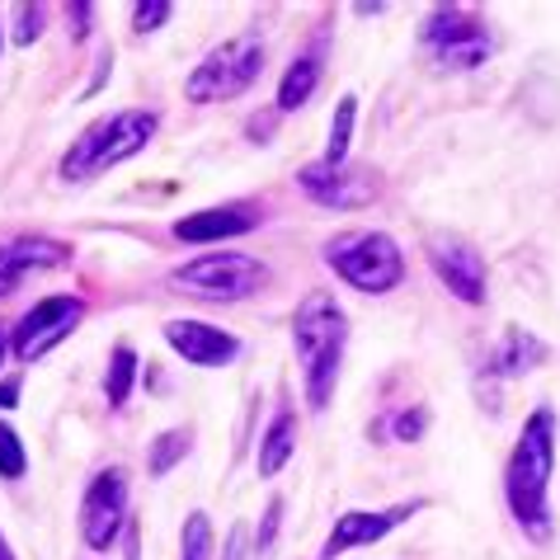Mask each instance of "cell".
Listing matches in <instances>:
<instances>
[{
  "instance_id": "9c48e42d",
  "label": "cell",
  "mask_w": 560,
  "mask_h": 560,
  "mask_svg": "<svg viewBox=\"0 0 560 560\" xmlns=\"http://www.w3.org/2000/svg\"><path fill=\"white\" fill-rule=\"evenodd\" d=\"M122 527H128V471L104 466L81 500V541L90 551H108Z\"/></svg>"
},
{
  "instance_id": "cb8c5ba5",
  "label": "cell",
  "mask_w": 560,
  "mask_h": 560,
  "mask_svg": "<svg viewBox=\"0 0 560 560\" xmlns=\"http://www.w3.org/2000/svg\"><path fill=\"white\" fill-rule=\"evenodd\" d=\"M170 20H175V0H137L132 5V34L137 38L155 34V28L170 24Z\"/></svg>"
},
{
  "instance_id": "7a4b0ae2",
  "label": "cell",
  "mask_w": 560,
  "mask_h": 560,
  "mask_svg": "<svg viewBox=\"0 0 560 560\" xmlns=\"http://www.w3.org/2000/svg\"><path fill=\"white\" fill-rule=\"evenodd\" d=\"M345 345H349V316L335 302V292H306L292 316V349L302 363V386H306V406L325 410L335 400V382L345 368Z\"/></svg>"
},
{
  "instance_id": "3957f363",
  "label": "cell",
  "mask_w": 560,
  "mask_h": 560,
  "mask_svg": "<svg viewBox=\"0 0 560 560\" xmlns=\"http://www.w3.org/2000/svg\"><path fill=\"white\" fill-rule=\"evenodd\" d=\"M155 128H161V114H155V108H118V114H104L67 147L57 175L67 184L100 179L104 170H114L122 161H132L137 151H147Z\"/></svg>"
},
{
  "instance_id": "484cf974",
  "label": "cell",
  "mask_w": 560,
  "mask_h": 560,
  "mask_svg": "<svg viewBox=\"0 0 560 560\" xmlns=\"http://www.w3.org/2000/svg\"><path fill=\"white\" fill-rule=\"evenodd\" d=\"M278 523H283V500H269V509H264V518L255 527V537H250V556L264 560L273 551V541H278Z\"/></svg>"
},
{
  "instance_id": "52a82bcc",
  "label": "cell",
  "mask_w": 560,
  "mask_h": 560,
  "mask_svg": "<svg viewBox=\"0 0 560 560\" xmlns=\"http://www.w3.org/2000/svg\"><path fill=\"white\" fill-rule=\"evenodd\" d=\"M419 43L439 71H476L494 57V34L476 10L466 5H433L419 24Z\"/></svg>"
},
{
  "instance_id": "83f0119b",
  "label": "cell",
  "mask_w": 560,
  "mask_h": 560,
  "mask_svg": "<svg viewBox=\"0 0 560 560\" xmlns=\"http://www.w3.org/2000/svg\"><path fill=\"white\" fill-rule=\"evenodd\" d=\"M67 20H71V34L85 38L90 24H95V5H90V0H75V5H67Z\"/></svg>"
},
{
  "instance_id": "6da1fadb",
  "label": "cell",
  "mask_w": 560,
  "mask_h": 560,
  "mask_svg": "<svg viewBox=\"0 0 560 560\" xmlns=\"http://www.w3.org/2000/svg\"><path fill=\"white\" fill-rule=\"evenodd\" d=\"M551 476H556V410L551 406H537L533 415L523 419V433L509 453L504 466V500L513 523L523 527L527 541H551L556 523H551V504H547V490H551Z\"/></svg>"
},
{
  "instance_id": "4dcf8cb0",
  "label": "cell",
  "mask_w": 560,
  "mask_h": 560,
  "mask_svg": "<svg viewBox=\"0 0 560 560\" xmlns=\"http://www.w3.org/2000/svg\"><path fill=\"white\" fill-rule=\"evenodd\" d=\"M5 358H10V335L0 330V368H5Z\"/></svg>"
},
{
  "instance_id": "4fadbf2b",
  "label": "cell",
  "mask_w": 560,
  "mask_h": 560,
  "mask_svg": "<svg viewBox=\"0 0 560 560\" xmlns=\"http://www.w3.org/2000/svg\"><path fill=\"white\" fill-rule=\"evenodd\" d=\"M547 363V339H537L533 330H523V325H509L500 335V345L486 353V368H480V392H494L500 382H513V377H527L533 368Z\"/></svg>"
},
{
  "instance_id": "7c38bea8",
  "label": "cell",
  "mask_w": 560,
  "mask_h": 560,
  "mask_svg": "<svg viewBox=\"0 0 560 560\" xmlns=\"http://www.w3.org/2000/svg\"><path fill=\"white\" fill-rule=\"evenodd\" d=\"M165 345L194 368H231L241 358V335L208 320H165Z\"/></svg>"
},
{
  "instance_id": "8fae6325",
  "label": "cell",
  "mask_w": 560,
  "mask_h": 560,
  "mask_svg": "<svg viewBox=\"0 0 560 560\" xmlns=\"http://www.w3.org/2000/svg\"><path fill=\"white\" fill-rule=\"evenodd\" d=\"M419 509H424V500H406L396 509H349V513H339L330 537H325V547H320V560H339V556H349L358 547H377L382 537H392L396 527Z\"/></svg>"
},
{
  "instance_id": "1f68e13d",
  "label": "cell",
  "mask_w": 560,
  "mask_h": 560,
  "mask_svg": "<svg viewBox=\"0 0 560 560\" xmlns=\"http://www.w3.org/2000/svg\"><path fill=\"white\" fill-rule=\"evenodd\" d=\"M0 560H20V556H14V551H10V541H5V533H0Z\"/></svg>"
},
{
  "instance_id": "9a60e30c",
  "label": "cell",
  "mask_w": 560,
  "mask_h": 560,
  "mask_svg": "<svg viewBox=\"0 0 560 560\" xmlns=\"http://www.w3.org/2000/svg\"><path fill=\"white\" fill-rule=\"evenodd\" d=\"M259 226V208L255 203H217L194 217H179L175 222V241L184 245H222L231 236H245V231Z\"/></svg>"
},
{
  "instance_id": "277c9868",
  "label": "cell",
  "mask_w": 560,
  "mask_h": 560,
  "mask_svg": "<svg viewBox=\"0 0 560 560\" xmlns=\"http://www.w3.org/2000/svg\"><path fill=\"white\" fill-rule=\"evenodd\" d=\"M320 259L353 292H368V298H382V292L406 283V255L386 231H339L320 245Z\"/></svg>"
},
{
  "instance_id": "30bf717a",
  "label": "cell",
  "mask_w": 560,
  "mask_h": 560,
  "mask_svg": "<svg viewBox=\"0 0 560 560\" xmlns=\"http://www.w3.org/2000/svg\"><path fill=\"white\" fill-rule=\"evenodd\" d=\"M424 255H429V269L439 273V283L453 292L457 302L466 306H486L490 298V283H486V255L476 250L466 236H429L424 241Z\"/></svg>"
},
{
  "instance_id": "ffe728a7",
  "label": "cell",
  "mask_w": 560,
  "mask_h": 560,
  "mask_svg": "<svg viewBox=\"0 0 560 560\" xmlns=\"http://www.w3.org/2000/svg\"><path fill=\"white\" fill-rule=\"evenodd\" d=\"M132 386H137V349L132 345H114V353H108V372H104V400H108V410L128 406Z\"/></svg>"
},
{
  "instance_id": "ac0fdd59",
  "label": "cell",
  "mask_w": 560,
  "mask_h": 560,
  "mask_svg": "<svg viewBox=\"0 0 560 560\" xmlns=\"http://www.w3.org/2000/svg\"><path fill=\"white\" fill-rule=\"evenodd\" d=\"M292 447H298V410L283 400L278 415H273V424H269V433H264V443H259V462H255L259 480H273L278 471H283Z\"/></svg>"
},
{
  "instance_id": "ba28073f",
  "label": "cell",
  "mask_w": 560,
  "mask_h": 560,
  "mask_svg": "<svg viewBox=\"0 0 560 560\" xmlns=\"http://www.w3.org/2000/svg\"><path fill=\"white\" fill-rule=\"evenodd\" d=\"M81 320H85V302H81V298H71V292L43 298L20 325H14L10 353L20 358V363H43V358H48V353H52Z\"/></svg>"
},
{
  "instance_id": "f1b7e54d",
  "label": "cell",
  "mask_w": 560,
  "mask_h": 560,
  "mask_svg": "<svg viewBox=\"0 0 560 560\" xmlns=\"http://www.w3.org/2000/svg\"><path fill=\"white\" fill-rule=\"evenodd\" d=\"M245 556H250V533H245V523H236L226 537V560H245Z\"/></svg>"
},
{
  "instance_id": "8992f818",
  "label": "cell",
  "mask_w": 560,
  "mask_h": 560,
  "mask_svg": "<svg viewBox=\"0 0 560 560\" xmlns=\"http://www.w3.org/2000/svg\"><path fill=\"white\" fill-rule=\"evenodd\" d=\"M264 264L245 250H208L189 264H179L170 273V288L184 292L194 302H212V306H226V302H245L264 288Z\"/></svg>"
},
{
  "instance_id": "603a6c76",
  "label": "cell",
  "mask_w": 560,
  "mask_h": 560,
  "mask_svg": "<svg viewBox=\"0 0 560 560\" xmlns=\"http://www.w3.org/2000/svg\"><path fill=\"white\" fill-rule=\"evenodd\" d=\"M28 471V453H24V439L14 433V424L0 419V476L5 480H20Z\"/></svg>"
},
{
  "instance_id": "d6986e66",
  "label": "cell",
  "mask_w": 560,
  "mask_h": 560,
  "mask_svg": "<svg viewBox=\"0 0 560 560\" xmlns=\"http://www.w3.org/2000/svg\"><path fill=\"white\" fill-rule=\"evenodd\" d=\"M189 453H194V429L189 424L165 429V433H155V439L147 443V471L151 476H170Z\"/></svg>"
},
{
  "instance_id": "2e32d148",
  "label": "cell",
  "mask_w": 560,
  "mask_h": 560,
  "mask_svg": "<svg viewBox=\"0 0 560 560\" xmlns=\"http://www.w3.org/2000/svg\"><path fill=\"white\" fill-rule=\"evenodd\" d=\"M298 184H302V194L311 198V203H320V208H363L372 198L368 175H358V170H349V165L335 170V165L316 161V165L298 170Z\"/></svg>"
},
{
  "instance_id": "44dd1931",
  "label": "cell",
  "mask_w": 560,
  "mask_h": 560,
  "mask_svg": "<svg viewBox=\"0 0 560 560\" xmlns=\"http://www.w3.org/2000/svg\"><path fill=\"white\" fill-rule=\"evenodd\" d=\"M353 118H358V95H345L330 118V137H325V165H349V142H353Z\"/></svg>"
},
{
  "instance_id": "4316f807",
  "label": "cell",
  "mask_w": 560,
  "mask_h": 560,
  "mask_svg": "<svg viewBox=\"0 0 560 560\" xmlns=\"http://www.w3.org/2000/svg\"><path fill=\"white\" fill-rule=\"evenodd\" d=\"M424 429H429V410L424 406H415V410H400L396 415V439L400 443H419V439H424Z\"/></svg>"
},
{
  "instance_id": "7402d4cb",
  "label": "cell",
  "mask_w": 560,
  "mask_h": 560,
  "mask_svg": "<svg viewBox=\"0 0 560 560\" xmlns=\"http://www.w3.org/2000/svg\"><path fill=\"white\" fill-rule=\"evenodd\" d=\"M212 518L208 513H189L184 518V533H179V560H212Z\"/></svg>"
},
{
  "instance_id": "e0dca14e",
  "label": "cell",
  "mask_w": 560,
  "mask_h": 560,
  "mask_svg": "<svg viewBox=\"0 0 560 560\" xmlns=\"http://www.w3.org/2000/svg\"><path fill=\"white\" fill-rule=\"evenodd\" d=\"M320 71H325V52H320V43H311V48L283 71V81H278V114H298V108H306L311 95H316V85H320Z\"/></svg>"
},
{
  "instance_id": "f546056e",
  "label": "cell",
  "mask_w": 560,
  "mask_h": 560,
  "mask_svg": "<svg viewBox=\"0 0 560 560\" xmlns=\"http://www.w3.org/2000/svg\"><path fill=\"white\" fill-rule=\"evenodd\" d=\"M14 400H20V377H5L0 382V410H10Z\"/></svg>"
},
{
  "instance_id": "5b68a950",
  "label": "cell",
  "mask_w": 560,
  "mask_h": 560,
  "mask_svg": "<svg viewBox=\"0 0 560 560\" xmlns=\"http://www.w3.org/2000/svg\"><path fill=\"white\" fill-rule=\"evenodd\" d=\"M264 61H269V48H264L259 34L226 38L222 48H212L189 71V81H184V100L189 104H226V100H236L259 81Z\"/></svg>"
},
{
  "instance_id": "d4e9b609",
  "label": "cell",
  "mask_w": 560,
  "mask_h": 560,
  "mask_svg": "<svg viewBox=\"0 0 560 560\" xmlns=\"http://www.w3.org/2000/svg\"><path fill=\"white\" fill-rule=\"evenodd\" d=\"M48 28V5H14V48H34Z\"/></svg>"
},
{
  "instance_id": "d6a6232c",
  "label": "cell",
  "mask_w": 560,
  "mask_h": 560,
  "mask_svg": "<svg viewBox=\"0 0 560 560\" xmlns=\"http://www.w3.org/2000/svg\"><path fill=\"white\" fill-rule=\"evenodd\" d=\"M0 52H5V28H0Z\"/></svg>"
},
{
  "instance_id": "5bb4252c",
  "label": "cell",
  "mask_w": 560,
  "mask_h": 560,
  "mask_svg": "<svg viewBox=\"0 0 560 560\" xmlns=\"http://www.w3.org/2000/svg\"><path fill=\"white\" fill-rule=\"evenodd\" d=\"M67 259H71V245H61L52 236H14V241H5L0 245V302H5L28 273L57 269V264H67Z\"/></svg>"
}]
</instances>
